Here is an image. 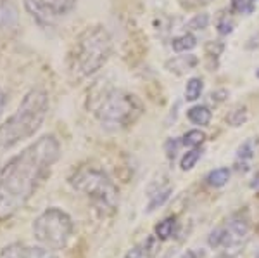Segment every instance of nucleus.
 Returning <instances> with one entry per match:
<instances>
[{
  "instance_id": "f257e3e1",
  "label": "nucleus",
  "mask_w": 259,
  "mask_h": 258,
  "mask_svg": "<svg viewBox=\"0 0 259 258\" xmlns=\"http://www.w3.org/2000/svg\"><path fill=\"white\" fill-rule=\"evenodd\" d=\"M61 156L56 135H44L0 168V224L24 208Z\"/></svg>"
},
{
  "instance_id": "f03ea898",
  "label": "nucleus",
  "mask_w": 259,
  "mask_h": 258,
  "mask_svg": "<svg viewBox=\"0 0 259 258\" xmlns=\"http://www.w3.org/2000/svg\"><path fill=\"white\" fill-rule=\"evenodd\" d=\"M49 113V95L41 89H31L24 94L12 115L0 123V156L16 145L31 139L44 125Z\"/></svg>"
},
{
  "instance_id": "7ed1b4c3",
  "label": "nucleus",
  "mask_w": 259,
  "mask_h": 258,
  "mask_svg": "<svg viewBox=\"0 0 259 258\" xmlns=\"http://www.w3.org/2000/svg\"><path fill=\"white\" fill-rule=\"evenodd\" d=\"M112 52L111 35L104 26L83 30L69 54V69L76 78H87L97 73L107 62Z\"/></svg>"
},
{
  "instance_id": "20e7f679",
  "label": "nucleus",
  "mask_w": 259,
  "mask_h": 258,
  "mask_svg": "<svg viewBox=\"0 0 259 258\" xmlns=\"http://www.w3.org/2000/svg\"><path fill=\"white\" fill-rule=\"evenodd\" d=\"M90 109L107 130H123L135 123L144 113L140 99L123 89L104 90L99 97L92 99Z\"/></svg>"
},
{
  "instance_id": "39448f33",
  "label": "nucleus",
  "mask_w": 259,
  "mask_h": 258,
  "mask_svg": "<svg viewBox=\"0 0 259 258\" xmlns=\"http://www.w3.org/2000/svg\"><path fill=\"white\" fill-rule=\"evenodd\" d=\"M69 184L78 193L85 194L100 215L114 213L119 201L118 187L97 166H92V165L80 166L69 177Z\"/></svg>"
},
{
  "instance_id": "423d86ee",
  "label": "nucleus",
  "mask_w": 259,
  "mask_h": 258,
  "mask_svg": "<svg viewBox=\"0 0 259 258\" xmlns=\"http://www.w3.org/2000/svg\"><path fill=\"white\" fill-rule=\"evenodd\" d=\"M74 231L73 220L57 206L47 208L33 220V236L49 249H62L68 246Z\"/></svg>"
},
{
  "instance_id": "0eeeda50",
  "label": "nucleus",
  "mask_w": 259,
  "mask_h": 258,
  "mask_svg": "<svg viewBox=\"0 0 259 258\" xmlns=\"http://www.w3.org/2000/svg\"><path fill=\"white\" fill-rule=\"evenodd\" d=\"M23 6L36 24L47 28L68 16L76 6V0H23Z\"/></svg>"
},
{
  "instance_id": "6e6552de",
  "label": "nucleus",
  "mask_w": 259,
  "mask_h": 258,
  "mask_svg": "<svg viewBox=\"0 0 259 258\" xmlns=\"http://www.w3.org/2000/svg\"><path fill=\"white\" fill-rule=\"evenodd\" d=\"M249 234V224L242 217H233L228 222L227 227L216 229L209 236V246L212 248H225L228 256L230 249H235L239 253V248L242 246V241L247 238Z\"/></svg>"
},
{
  "instance_id": "1a4fd4ad",
  "label": "nucleus",
  "mask_w": 259,
  "mask_h": 258,
  "mask_svg": "<svg viewBox=\"0 0 259 258\" xmlns=\"http://www.w3.org/2000/svg\"><path fill=\"white\" fill-rule=\"evenodd\" d=\"M0 258H59L52 249L31 246L24 243H11L0 249Z\"/></svg>"
},
{
  "instance_id": "9d476101",
  "label": "nucleus",
  "mask_w": 259,
  "mask_h": 258,
  "mask_svg": "<svg viewBox=\"0 0 259 258\" xmlns=\"http://www.w3.org/2000/svg\"><path fill=\"white\" fill-rule=\"evenodd\" d=\"M18 7L14 0H0V30H11L18 24Z\"/></svg>"
},
{
  "instance_id": "9b49d317",
  "label": "nucleus",
  "mask_w": 259,
  "mask_h": 258,
  "mask_svg": "<svg viewBox=\"0 0 259 258\" xmlns=\"http://www.w3.org/2000/svg\"><path fill=\"white\" fill-rule=\"evenodd\" d=\"M197 62H199V59L195 56H177L166 62V69L171 73L183 75V73L192 71V69L197 66Z\"/></svg>"
},
{
  "instance_id": "f8f14e48",
  "label": "nucleus",
  "mask_w": 259,
  "mask_h": 258,
  "mask_svg": "<svg viewBox=\"0 0 259 258\" xmlns=\"http://www.w3.org/2000/svg\"><path fill=\"white\" fill-rule=\"evenodd\" d=\"M187 116H189L190 122L195 125H209L212 113L207 106H194L187 111Z\"/></svg>"
},
{
  "instance_id": "ddd939ff",
  "label": "nucleus",
  "mask_w": 259,
  "mask_h": 258,
  "mask_svg": "<svg viewBox=\"0 0 259 258\" xmlns=\"http://www.w3.org/2000/svg\"><path fill=\"white\" fill-rule=\"evenodd\" d=\"M197 45V40L192 33H183L180 36H175L173 42H171V47H173L175 52H187L192 51V49Z\"/></svg>"
},
{
  "instance_id": "4468645a",
  "label": "nucleus",
  "mask_w": 259,
  "mask_h": 258,
  "mask_svg": "<svg viewBox=\"0 0 259 258\" xmlns=\"http://www.w3.org/2000/svg\"><path fill=\"white\" fill-rule=\"evenodd\" d=\"M175 229H177V217H168L156 226V236L159 241H166L175 234Z\"/></svg>"
},
{
  "instance_id": "2eb2a0df",
  "label": "nucleus",
  "mask_w": 259,
  "mask_h": 258,
  "mask_svg": "<svg viewBox=\"0 0 259 258\" xmlns=\"http://www.w3.org/2000/svg\"><path fill=\"white\" fill-rule=\"evenodd\" d=\"M228 178H230L228 168H216L206 177V180L211 187H223L228 182Z\"/></svg>"
},
{
  "instance_id": "dca6fc26",
  "label": "nucleus",
  "mask_w": 259,
  "mask_h": 258,
  "mask_svg": "<svg viewBox=\"0 0 259 258\" xmlns=\"http://www.w3.org/2000/svg\"><path fill=\"white\" fill-rule=\"evenodd\" d=\"M202 89H204V83L200 78H190L185 87V99L187 101H197L200 94H202Z\"/></svg>"
},
{
  "instance_id": "f3484780",
  "label": "nucleus",
  "mask_w": 259,
  "mask_h": 258,
  "mask_svg": "<svg viewBox=\"0 0 259 258\" xmlns=\"http://www.w3.org/2000/svg\"><path fill=\"white\" fill-rule=\"evenodd\" d=\"M142 251H144L145 258H154L159 253V238L157 236H149L144 243L140 244Z\"/></svg>"
},
{
  "instance_id": "a211bd4d",
  "label": "nucleus",
  "mask_w": 259,
  "mask_h": 258,
  "mask_svg": "<svg viewBox=\"0 0 259 258\" xmlns=\"http://www.w3.org/2000/svg\"><path fill=\"white\" fill-rule=\"evenodd\" d=\"M206 140V134L200 130H189L185 135L182 137V144L183 145H189V148H197Z\"/></svg>"
},
{
  "instance_id": "6ab92c4d",
  "label": "nucleus",
  "mask_w": 259,
  "mask_h": 258,
  "mask_svg": "<svg viewBox=\"0 0 259 258\" xmlns=\"http://www.w3.org/2000/svg\"><path fill=\"white\" fill-rule=\"evenodd\" d=\"M245 120H247V109H245V106L235 107V109L230 111L227 116V122L232 125V127H240L242 123H245Z\"/></svg>"
},
{
  "instance_id": "aec40b11",
  "label": "nucleus",
  "mask_w": 259,
  "mask_h": 258,
  "mask_svg": "<svg viewBox=\"0 0 259 258\" xmlns=\"http://www.w3.org/2000/svg\"><path fill=\"white\" fill-rule=\"evenodd\" d=\"M200 155H202V151L200 149H192V151H189L187 153L185 156L182 158V163H180V166H182V170H192L195 166V163L199 161V158H200Z\"/></svg>"
},
{
  "instance_id": "412c9836",
  "label": "nucleus",
  "mask_w": 259,
  "mask_h": 258,
  "mask_svg": "<svg viewBox=\"0 0 259 258\" xmlns=\"http://www.w3.org/2000/svg\"><path fill=\"white\" fill-rule=\"evenodd\" d=\"M169 193H171V187H166V189H161V191H157V193L150 194V196H152V199H150L147 210H149V211H154L157 206H161L162 203H164L166 199L169 198Z\"/></svg>"
},
{
  "instance_id": "4be33fe9",
  "label": "nucleus",
  "mask_w": 259,
  "mask_h": 258,
  "mask_svg": "<svg viewBox=\"0 0 259 258\" xmlns=\"http://www.w3.org/2000/svg\"><path fill=\"white\" fill-rule=\"evenodd\" d=\"M256 0H232V11L239 14H250L254 11Z\"/></svg>"
},
{
  "instance_id": "5701e85b",
  "label": "nucleus",
  "mask_w": 259,
  "mask_h": 258,
  "mask_svg": "<svg viewBox=\"0 0 259 258\" xmlns=\"http://www.w3.org/2000/svg\"><path fill=\"white\" fill-rule=\"evenodd\" d=\"M254 153H256V145H254L252 139H249V140H245V142L239 148V151H237V156H239L240 160H250V158L254 156Z\"/></svg>"
},
{
  "instance_id": "b1692460",
  "label": "nucleus",
  "mask_w": 259,
  "mask_h": 258,
  "mask_svg": "<svg viewBox=\"0 0 259 258\" xmlns=\"http://www.w3.org/2000/svg\"><path fill=\"white\" fill-rule=\"evenodd\" d=\"M207 24H209V16H207V14H197L195 18H192L189 21L187 28L195 31V30H204V28H207Z\"/></svg>"
},
{
  "instance_id": "393cba45",
  "label": "nucleus",
  "mask_w": 259,
  "mask_h": 258,
  "mask_svg": "<svg viewBox=\"0 0 259 258\" xmlns=\"http://www.w3.org/2000/svg\"><path fill=\"white\" fill-rule=\"evenodd\" d=\"M218 31L221 35H228V33L233 31V21L228 18L227 14H223L218 21Z\"/></svg>"
},
{
  "instance_id": "a878e982",
  "label": "nucleus",
  "mask_w": 259,
  "mask_h": 258,
  "mask_svg": "<svg viewBox=\"0 0 259 258\" xmlns=\"http://www.w3.org/2000/svg\"><path fill=\"white\" fill-rule=\"evenodd\" d=\"M178 145H180V142H178V140H175V139H169L168 142H166V153H168V158H175Z\"/></svg>"
},
{
  "instance_id": "bb28decb",
  "label": "nucleus",
  "mask_w": 259,
  "mask_h": 258,
  "mask_svg": "<svg viewBox=\"0 0 259 258\" xmlns=\"http://www.w3.org/2000/svg\"><path fill=\"white\" fill-rule=\"evenodd\" d=\"M124 258H145V256H144V251H142L140 244H137V246H133L126 255H124Z\"/></svg>"
},
{
  "instance_id": "cd10ccee",
  "label": "nucleus",
  "mask_w": 259,
  "mask_h": 258,
  "mask_svg": "<svg viewBox=\"0 0 259 258\" xmlns=\"http://www.w3.org/2000/svg\"><path fill=\"white\" fill-rule=\"evenodd\" d=\"M227 97H228V92H227V90H216V92H212V94H211V99H212L214 102H223Z\"/></svg>"
},
{
  "instance_id": "c85d7f7f",
  "label": "nucleus",
  "mask_w": 259,
  "mask_h": 258,
  "mask_svg": "<svg viewBox=\"0 0 259 258\" xmlns=\"http://www.w3.org/2000/svg\"><path fill=\"white\" fill-rule=\"evenodd\" d=\"M180 258H204V253L197 251V249H189V251H185Z\"/></svg>"
},
{
  "instance_id": "c756f323",
  "label": "nucleus",
  "mask_w": 259,
  "mask_h": 258,
  "mask_svg": "<svg viewBox=\"0 0 259 258\" xmlns=\"http://www.w3.org/2000/svg\"><path fill=\"white\" fill-rule=\"evenodd\" d=\"M6 104H7V97H6V92L0 89V116H2L4 109H6Z\"/></svg>"
},
{
  "instance_id": "7c9ffc66",
  "label": "nucleus",
  "mask_w": 259,
  "mask_h": 258,
  "mask_svg": "<svg viewBox=\"0 0 259 258\" xmlns=\"http://www.w3.org/2000/svg\"><path fill=\"white\" fill-rule=\"evenodd\" d=\"M195 4H206V2H209V0H194Z\"/></svg>"
},
{
  "instance_id": "2f4dec72",
  "label": "nucleus",
  "mask_w": 259,
  "mask_h": 258,
  "mask_svg": "<svg viewBox=\"0 0 259 258\" xmlns=\"http://www.w3.org/2000/svg\"><path fill=\"white\" fill-rule=\"evenodd\" d=\"M257 77H259V69H257Z\"/></svg>"
}]
</instances>
